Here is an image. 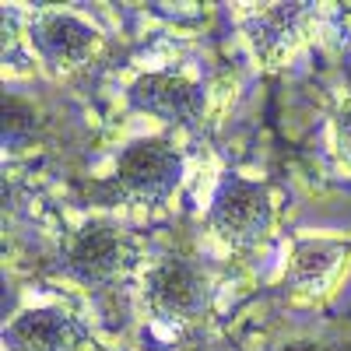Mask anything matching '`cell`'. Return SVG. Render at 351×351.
I'll return each mask as SVG.
<instances>
[{
	"mask_svg": "<svg viewBox=\"0 0 351 351\" xmlns=\"http://www.w3.org/2000/svg\"><path fill=\"white\" fill-rule=\"evenodd\" d=\"M183 183V152L165 134L137 137L116 155L112 176L92 186L102 208L134 204V208H158Z\"/></svg>",
	"mask_w": 351,
	"mask_h": 351,
	"instance_id": "1",
	"label": "cell"
},
{
	"mask_svg": "<svg viewBox=\"0 0 351 351\" xmlns=\"http://www.w3.org/2000/svg\"><path fill=\"white\" fill-rule=\"evenodd\" d=\"M137 260L141 246L127 228L112 221H88L64 243L56 256V274L88 291H116L137 267Z\"/></svg>",
	"mask_w": 351,
	"mask_h": 351,
	"instance_id": "2",
	"label": "cell"
},
{
	"mask_svg": "<svg viewBox=\"0 0 351 351\" xmlns=\"http://www.w3.org/2000/svg\"><path fill=\"white\" fill-rule=\"evenodd\" d=\"M141 302L165 324H197L215 306V281L197 256L165 253L144 271Z\"/></svg>",
	"mask_w": 351,
	"mask_h": 351,
	"instance_id": "3",
	"label": "cell"
},
{
	"mask_svg": "<svg viewBox=\"0 0 351 351\" xmlns=\"http://www.w3.org/2000/svg\"><path fill=\"white\" fill-rule=\"evenodd\" d=\"M208 225L232 250L260 246L274 228L271 186L246 180L239 172H225L211 193V204H208Z\"/></svg>",
	"mask_w": 351,
	"mask_h": 351,
	"instance_id": "4",
	"label": "cell"
},
{
	"mask_svg": "<svg viewBox=\"0 0 351 351\" xmlns=\"http://www.w3.org/2000/svg\"><path fill=\"white\" fill-rule=\"evenodd\" d=\"M127 106L169 127H197L208 112V88L176 71H144L127 84Z\"/></svg>",
	"mask_w": 351,
	"mask_h": 351,
	"instance_id": "5",
	"label": "cell"
},
{
	"mask_svg": "<svg viewBox=\"0 0 351 351\" xmlns=\"http://www.w3.org/2000/svg\"><path fill=\"white\" fill-rule=\"evenodd\" d=\"M28 43L53 71H74L99 53L102 32L74 11H39L28 21Z\"/></svg>",
	"mask_w": 351,
	"mask_h": 351,
	"instance_id": "6",
	"label": "cell"
},
{
	"mask_svg": "<svg viewBox=\"0 0 351 351\" xmlns=\"http://www.w3.org/2000/svg\"><path fill=\"white\" fill-rule=\"evenodd\" d=\"M319 18L316 4H260L243 18V32L256 53L260 64L278 67L285 64L299 43H306V32L313 28V21Z\"/></svg>",
	"mask_w": 351,
	"mask_h": 351,
	"instance_id": "7",
	"label": "cell"
},
{
	"mask_svg": "<svg viewBox=\"0 0 351 351\" xmlns=\"http://www.w3.org/2000/svg\"><path fill=\"white\" fill-rule=\"evenodd\" d=\"M88 324L56 306L25 309L4 327V351H88Z\"/></svg>",
	"mask_w": 351,
	"mask_h": 351,
	"instance_id": "8",
	"label": "cell"
},
{
	"mask_svg": "<svg viewBox=\"0 0 351 351\" xmlns=\"http://www.w3.org/2000/svg\"><path fill=\"white\" fill-rule=\"evenodd\" d=\"M348 256V246L344 243H334V239H299L291 246V256H288V271H285V285H291L295 291H324L337 267Z\"/></svg>",
	"mask_w": 351,
	"mask_h": 351,
	"instance_id": "9",
	"label": "cell"
},
{
	"mask_svg": "<svg viewBox=\"0 0 351 351\" xmlns=\"http://www.w3.org/2000/svg\"><path fill=\"white\" fill-rule=\"evenodd\" d=\"M43 130L39 112L18 95H4V152L18 155L32 144Z\"/></svg>",
	"mask_w": 351,
	"mask_h": 351,
	"instance_id": "10",
	"label": "cell"
},
{
	"mask_svg": "<svg viewBox=\"0 0 351 351\" xmlns=\"http://www.w3.org/2000/svg\"><path fill=\"white\" fill-rule=\"evenodd\" d=\"M334 144H337V155L351 165V106L334 116Z\"/></svg>",
	"mask_w": 351,
	"mask_h": 351,
	"instance_id": "11",
	"label": "cell"
},
{
	"mask_svg": "<svg viewBox=\"0 0 351 351\" xmlns=\"http://www.w3.org/2000/svg\"><path fill=\"white\" fill-rule=\"evenodd\" d=\"M271 351H344L341 344H319V341H288V344H278Z\"/></svg>",
	"mask_w": 351,
	"mask_h": 351,
	"instance_id": "12",
	"label": "cell"
}]
</instances>
